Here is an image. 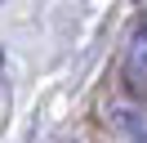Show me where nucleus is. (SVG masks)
Wrapping results in <instances>:
<instances>
[{
    "mask_svg": "<svg viewBox=\"0 0 147 143\" xmlns=\"http://www.w3.org/2000/svg\"><path fill=\"white\" fill-rule=\"evenodd\" d=\"M120 76H125V85L134 89V94L147 89V22L129 31L125 54H120Z\"/></svg>",
    "mask_w": 147,
    "mask_h": 143,
    "instance_id": "1",
    "label": "nucleus"
},
{
    "mask_svg": "<svg viewBox=\"0 0 147 143\" xmlns=\"http://www.w3.org/2000/svg\"><path fill=\"white\" fill-rule=\"evenodd\" d=\"M111 121L120 125L125 139L147 143V107H138V103H116V107H111Z\"/></svg>",
    "mask_w": 147,
    "mask_h": 143,
    "instance_id": "2",
    "label": "nucleus"
}]
</instances>
